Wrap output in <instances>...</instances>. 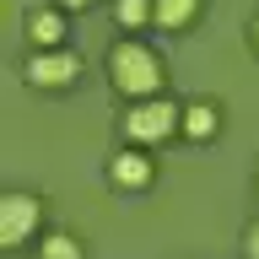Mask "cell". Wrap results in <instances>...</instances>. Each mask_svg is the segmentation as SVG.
Returning <instances> with one entry per match:
<instances>
[{"label":"cell","mask_w":259,"mask_h":259,"mask_svg":"<svg viewBox=\"0 0 259 259\" xmlns=\"http://www.w3.org/2000/svg\"><path fill=\"white\" fill-rule=\"evenodd\" d=\"M108 87L124 103H141V97H157L162 92V54L157 49L135 44V38H124V44L108 49Z\"/></svg>","instance_id":"obj_1"},{"label":"cell","mask_w":259,"mask_h":259,"mask_svg":"<svg viewBox=\"0 0 259 259\" xmlns=\"http://www.w3.org/2000/svg\"><path fill=\"white\" fill-rule=\"evenodd\" d=\"M178 124H184V113L157 92V97H141V103H130V108H124L119 135H124V146H157V141H173Z\"/></svg>","instance_id":"obj_2"},{"label":"cell","mask_w":259,"mask_h":259,"mask_svg":"<svg viewBox=\"0 0 259 259\" xmlns=\"http://www.w3.org/2000/svg\"><path fill=\"white\" fill-rule=\"evenodd\" d=\"M38 227H44V200L38 194H22V189L0 194V248H22Z\"/></svg>","instance_id":"obj_3"},{"label":"cell","mask_w":259,"mask_h":259,"mask_svg":"<svg viewBox=\"0 0 259 259\" xmlns=\"http://www.w3.org/2000/svg\"><path fill=\"white\" fill-rule=\"evenodd\" d=\"M22 76H27V87H49V92H60V87H70V81L81 76V54L76 49H32L27 65H22Z\"/></svg>","instance_id":"obj_4"},{"label":"cell","mask_w":259,"mask_h":259,"mask_svg":"<svg viewBox=\"0 0 259 259\" xmlns=\"http://www.w3.org/2000/svg\"><path fill=\"white\" fill-rule=\"evenodd\" d=\"M151 178H157V167H151V157H146V146H124L119 157L108 162V184L113 189H151Z\"/></svg>","instance_id":"obj_5"},{"label":"cell","mask_w":259,"mask_h":259,"mask_svg":"<svg viewBox=\"0 0 259 259\" xmlns=\"http://www.w3.org/2000/svg\"><path fill=\"white\" fill-rule=\"evenodd\" d=\"M22 27H27V44L32 49H60L65 44V11H60V6H32Z\"/></svg>","instance_id":"obj_6"},{"label":"cell","mask_w":259,"mask_h":259,"mask_svg":"<svg viewBox=\"0 0 259 259\" xmlns=\"http://www.w3.org/2000/svg\"><path fill=\"white\" fill-rule=\"evenodd\" d=\"M216 124H222V113L210 108V103H189V108H184L178 135H184V141H210V135H216Z\"/></svg>","instance_id":"obj_7"},{"label":"cell","mask_w":259,"mask_h":259,"mask_svg":"<svg viewBox=\"0 0 259 259\" xmlns=\"http://www.w3.org/2000/svg\"><path fill=\"white\" fill-rule=\"evenodd\" d=\"M151 6H157L151 22H157L162 32H184L194 16H200V0H151Z\"/></svg>","instance_id":"obj_8"},{"label":"cell","mask_w":259,"mask_h":259,"mask_svg":"<svg viewBox=\"0 0 259 259\" xmlns=\"http://www.w3.org/2000/svg\"><path fill=\"white\" fill-rule=\"evenodd\" d=\"M151 16H157V6H151V0H113V22H119V27H124V32L146 27Z\"/></svg>","instance_id":"obj_9"},{"label":"cell","mask_w":259,"mask_h":259,"mask_svg":"<svg viewBox=\"0 0 259 259\" xmlns=\"http://www.w3.org/2000/svg\"><path fill=\"white\" fill-rule=\"evenodd\" d=\"M44 259H87V254H81V243L70 238V232H49L44 238Z\"/></svg>","instance_id":"obj_10"},{"label":"cell","mask_w":259,"mask_h":259,"mask_svg":"<svg viewBox=\"0 0 259 259\" xmlns=\"http://www.w3.org/2000/svg\"><path fill=\"white\" fill-rule=\"evenodd\" d=\"M243 254H248V259H259V222L243 232Z\"/></svg>","instance_id":"obj_11"},{"label":"cell","mask_w":259,"mask_h":259,"mask_svg":"<svg viewBox=\"0 0 259 259\" xmlns=\"http://www.w3.org/2000/svg\"><path fill=\"white\" fill-rule=\"evenodd\" d=\"M65 11H87V6H92V0H60Z\"/></svg>","instance_id":"obj_12"},{"label":"cell","mask_w":259,"mask_h":259,"mask_svg":"<svg viewBox=\"0 0 259 259\" xmlns=\"http://www.w3.org/2000/svg\"><path fill=\"white\" fill-rule=\"evenodd\" d=\"M248 38H254V49H259V11H254V22H248Z\"/></svg>","instance_id":"obj_13"},{"label":"cell","mask_w":259,"mask_h":259,"mask_svg":"<svg viewBox=\"0 0 259 259\" xmlns=\"http://www.w3.org/2000/svg\"><path fill=\"white\" fill-rule=\"evenodd\" d=\"M254 189H259V167H254Z\"/></svg>","instance_id":"obj_14"}]
</instances>
